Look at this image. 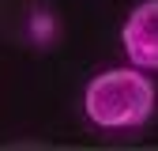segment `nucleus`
<instances>
[{
  "label": "nucleus",
  "instance_id": "f03ea898",
  "mask_svg": "<svg viewBox=\"0 0 158 151\" xmlns=\"http://www.w3.org/2000/svg\"><path fill=\"white\" fill-rule=\"evenodd\" d=\"M121 45H124L128 64L158 72V0H139L128 11L121 27Z\"/></svg>",
  "mask_w": 158,
  "mask_h": 151
},
{
  "label": "nucleus",
  "instance_id": "f257e3e1",
  "mask_svg": "<svg viewBox=\"0 0 158 151\" xmlns=\"http://www.w3.org/2000/svg\"><path fill=\"white\" fill-rule=\"evenodd\" d=\"M154 102H158L154 80L139 64L106 68V72L90 76V83L83 87V113L102 132L143 128L154 117Z\"/></svg>",
  "mask_w": 158,
  "mask_h": 151
}]
</instances>
